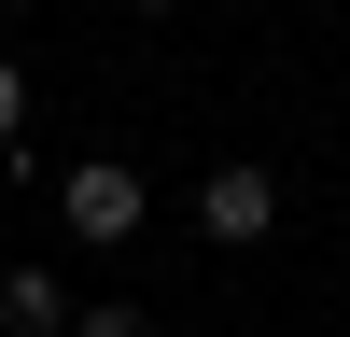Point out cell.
<instances>
[{
	"label": "cell",
	"instance_id": "cell-1",
	"mask_svg": "<svg viewBox=\"0 0 350 337\" xmlns=\"http://www.w3.org/2000/svg\"><path fill=\"white\" fill-rule=\"evenodd\" d=\"M140 211H154V197H140V168H126V155L56 168V225H70L84 253H126V239H140Z\"/></svg>",
	"mask_w": 350,
	"mask_h": 337
},
{
	"label": "cell",
	"instance_id": "cell-2",
	"mask_svg": "<svg viewBox=\"0 0 350 337\" xmlns=\"http://www.w3.org/2000/svg\"><path fill=\"white\" fill-rule=\"evenodd\" d=\"M267 225H280V183H267L252 155H224L211 183H196V239H211V253H252Z\"/></svg>",
	"mask_w": 350,
	"mask_h": 337
},
{
	"label": "cell",
	"instance_id": "cell-3",
	"mask_svg": "<svg viewBox=\"0 0 350 337\" xmlns=\"http://www.w3.org/2000/svg\"><path fill=\"white\" fill-rule=\"evenodd\" d=\"M70 309H84V295L42 267V253H28V267H0V337H70Z\"/></svg>",
	"mask_w": 350,
	"mask_h": 337
},
{
	"label": "cell",
	"instance_id": "cell-4",
	"mask_svg": "<svg viewBox=\"0 0 350 337\" xmlns=\"http://www.w3.org/2000/svg\"><path fill=\"white\" fill-rule=\"evenodd\" d=\"M70 337H154V309H140V295H84Z\"/></svg>",
	"mask_w": 350,
	"mask_h": 337
},
{
	"label": "cell",
	"instance_id": "cell-5",
	"mask_svg": "<svg viewBox=\"0 0 350 337\" xmlns=\"http://www.w3.org/2000/svg\"><path fill=\"white\" fill-rule=\"evenodd\" d=\"M0 155H28V56L0 42Z\"/></svg>",
	"mask_w": 350,
	"mask_h": 337
},
{
	"label": "cell",
	"instance_id": "cell-6",
	"mask_svg": "<svg viewBox=\"0 0 350 337\" xmlns=\"http://www.w3.org/2000/svg\"><path fill=\"white\" fill-rule=\"evenodd\" d=\"M126 14H183V0H126Z\"/></svg>",
	"mask_w": 350,
	"mask_h": 337
},
{
	"label": "cell",
	"instance_id": "cell-7",
	"mask_svg": "<svg viewBox=\"0 0 350 337\" xmlns=\"http://www.w3.org/2000/svg\"><path fill=\"white\" fill-rule=\"evenodd\" d=\"M0 14H14V0H0Z\"/></svg>",
	"mask_w": 350,
	"mask_h": 337
}]
</instances>
